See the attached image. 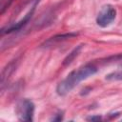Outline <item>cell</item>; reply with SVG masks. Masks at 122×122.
Segmentation results:
<instances>
[{"label":"cell","mask_w":122,"mask_h":122,"mask_svg":"<svg viewBox=\"0 0 122 122\" xmlns=\"http://www.w3.org/2000/svg\"><path fill=\"white\" fill-rule=\"evenodd\" d=\"M97 71V68L95 65L89 63L75 71H72L71 73L67 75L65 79H63L56 87V92L58 95L63 96L69 93L73 88H75L81 81L89 78L93 75Z\"/></svg>","instance_id":"6da1fadb"},{"label":"cell","mask_w":122,"mask_h":122,"mask_svg":"<svg viewBox=\"0 0 122 122\" xmlns=\"http://www.w3.org/2000/svg\"><path fill=\"white\" fill-rule=\"evenodd\" d=\"M116 9L112 5H104L97 16H96V24L101 28H106L110 26L116 18Z\"/></svg>","instance_id":"7a4b0ae2"},{"label":"cell","mask_w":122,"mask_h":122,"mask_svg":"<svg viewBox=\"0 0 122 122\" xmlns=\"http://www.w3.org/2000/svg\"><path fill=\"white\" fill-rule=\"evenodd\" d=\"M106 79L110 81H117V80H122V68L118 69L109 74L106 75Z\"/></svg>","instance_id":"ba28073f"},{"label":"cell","mask_w":122,"mask_h":122,"mask_svg":"<svg viewBox=\"0 0 122 122\" xmlns=\"http://www.w3.org/2000/svg\"><path fill=\"white\" fill-rule=\"evenodd\" d=\"M82 47H83V44H80V45H78L77 47H75V48L66 56V58L63 60V66H68V65H70V64L75 59V57L78 56V54L80 53V51H81V50H82Z\"/></svg>","instance_id":"52a82bcc"},{"label":"cell","mask_w":122,"mask_h":122,"mask_svg":"<svg viewBox=\"0 0 122 122\" xmlns=\"http://www.w3.org/2000/svg\"><path fill=\"white\" fill-rule=\"evenodd\" d=\"M15 112L20 121H32L34 114V104L30 99H23L17 104Z\"/></svg>","instance_id":"3957f363"},{"label":"cell","mask_w":122,"mask_h":122,"mask_svg":"<svg viewBox=\"0 0 122 122\" xmlns=\"http://www.w3.org/2000/svg\"><path fill=\"white\" fill-rule=\"evenodd\" d=\"M16 67H17V60H12L3 69L2 73H1V89L2 90L4 89V86L6 82L8 81V79L16 70Z\"/></svg>","instance_id":"5b68a950"},{"label":"cell","mask_w":122,"mask_h":122,"mask_svg":"<svg viewBox=\"0 0 122 122\" xmlns=\"http://www.w3.org/2000/svg\"><path fill=\"white\" fill-rule=\"evenodd\" d=\"M51 120H52V121H60V120H62V115H61L60 113H58L57 116H56V117H53Z\"/></svg>","instance_id":"30bf717a"},{"label":"cell","mask_w":122,"mask_h":122,"mask_svg":"<svg viewBox=\"0 0 122 122\" xmlns=\"http://www.w3.org/2000/svg\"><path fill=\"white\" fill-rule=\"evenodd\" d=\"M77 33L75 32H69V33H62V34H57V35H54L52 37H51L50 39H48L46 42H45V45H47L46 47H50V46H52L56 43H59V42H62V41H65L67 39H70V38H72L74 36H76Z\"/></svg>","instance_id":"8992f818"},{"label":"cell","mask_w":122,"mask_h":122,"mask_svg":"<svg viewBox=\"0 0 122 122\" xmlns=\"http://www.w3.org/2000/svg\"><path fill=\"white\" fill-rule=\"evenodd\" d=\"M101 119V116L99 115H96V116H91L88 118V120H91V121H97V120H100Z\"/></svg>","instance_id":"9c48e42d"},{"label":"cell","mask_w":122,"mask_h":122,"mask_svg":"<svg viewBox=\"0 0 122 122\" xmlns=\"http://www.w3.org/2000/svg\"><path fill=\"white\" fill-rule=\"evenodd\" d=\"M33 10H34V7H32V9H31V10H30L20 21H18V22H16L15 24H11V25H10L9 27L7 26V27H5V28H2V30H1V34H5V33H10V32H13V31H17V30H19L20 29H22L28 22H29V20L30 19V17H31V15H32V13H33Z\"/></svg>","instance_id":"277c9868"}]
</instances>
